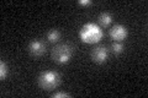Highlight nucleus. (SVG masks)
Here are the masks:
<instances>
[{
    "mask_svg": "<svg viewBox=\"0 0 148 98\" xmlns=\"http://www.w3.org/2000/svg\"><path fill=\"white\" fill-rule=\"evenodd\" d=\"M103 34L104 33H103L101 27L98 26L96 23H92V22L85 23V25L80 28V32H79L80 39L84 42V43H88V44H94V43L100 42L101 38H103Z\"/></svg>",
    "mask_w": 148,
    "mask_h": 98,
    "instance_id": "1",
    "label": "nucleus"
},
{
    "mask_svg": "<svg viewBox=\"0 0 148 98\" xmlns=\"http://www.w3.org/2000/svg\"><path fill=\"white\" fill-rule=\"evenodd\" d=\"M59 83H61V76L57 71H53V70H46L38 76V86L45 91L54 90Z\"/></svg>",
    "mask_w": 148,
    "mask_h": 98,
    "instance_id": "2",
    "label": "nucleus"
},
{
    "mask_svg": "<svg viewBox=\"0 0 148 98\" xmlns=\"http://www.w3.org/2000/svg\"><path fill=\"white\" fill-rule=\"evenodd\" d=\"M73 47L68 43H62L54 47L52 50V59L57 64H67L73 55Z\"/></svg>",
    "mask_w": 148,
    "mask_h": 98,
    "instance_id": "3",
    "label": "nucleus"
},
{
    "mask_svg": "<svg viewBox=\"0 0 148 98\" xmlns=\"http://www.w3.org/2000/svg\"><path fill=\"white\" fill-rule=\"evenodd\" d=\"M108 58H109V52L103 45H99L91 50V59L96 64H105L108 62Z\"/></svg>",
    "mask_w": 148,
    "mask_h": 98,
    "instance_id": "4",
    "label": "nucleus"
},
{
    "mask_svg": "<svg viewBox=\"0 0 148 98\" xmlns=\"http://www.w3.org/2000/svg\"><path fill=\"white\" fill-rule=\"evenodd\" d=\"M109 34L115 42H122L127 38L128 31L123 25H115L110 30Z\"/></svg>",
    "mask_w": 148,
    "mask_h": 98,
    "instance_id": "5",
    "label": "nucleus"
},
{
    "mask_svg": "<svg viewBox=\"0 0 148 98\" xmlns=\"http://www.w3.org/2000/svg\"><path fill=\"white\" fill-rule=\"evenodd\" d=\"M29 52L32 57H42L46 52V44L45 42L40 39H34L29 43Z\"/></svg>",
    "mask_w": 148,
    "mask_h": 98,
    "instance_id": "6",
    "label": "nucleus"
},
{
    "mask_svg": "<svg viewBox=\"0 0 148 98\" xmlns=\"http://www.w3.org/2000/svg\"><path fill=\"white\" fill-rule=\"evenodd\" d=\"M112 22V16L109 12H101L99 16V25L101 27H109Z\"/></svg>",
    "mask_w": 148,
    "mask_h": 98,
    "instance_id": "7",
    "label": "nucleus"
},
{
    "mask_svg": "<svg viewBox=\"0 0 148 98\" xmlns=\"http://www.w3.org/2000/svg\"><path fill=\"white\" fill-rule=\"evenodd\" d=\"M59 38H61V32H59L58 30L52 28V30H49L47 32V39H48V42H51V43L58 42Z\"/></svg>",
    "mask_w": 148,
    "mask_h": 98,
    "instance_id": "8",
    "label": "nucleus"
},
{
    "mask_svg": "<svg viewBox=\"0 0 148 98\" xmlns=\"http://www.w3.org/2000/svg\"><path fill=\"white\" fill-rule=\"evenodd\" d=\"M111 50H112L114 54L120 55L121 53H123V50H125V44L122 43V42H114V43L111 44Z\"/></svg>",
    "mask_w": 148,
    "mask_h": 98,
    "instance_id": "9",
    "label": "nucleus"
},
{
    "mask_svg": "<svg viewBox=\"0 0 148 98\" xmlns=\"http://www.w3.org/2000/svg\"><path fill=\"white\" fill-rule=\"evenodd\" d=\"M9 75V68H8V64L1 60L0 62V80H5Z\"/></svg>",
    "mask_w": 148,
    "mask_h": 98,
    "instance_id": "10",
    "label": "nucleus"
},
{
    "mask_svg": "<svg viewBox=\"0 0 148 98\" xmlns=\"http://www.w3.org/2000/svg\"><path fill=\"white\" fill-rule=\"evenodd\" d=\"M52 97L53 98H59V97H67V98H69V97H71V95L67 93V92H57V93H53Z\"/></svg>",
    "mask_w": 148,
    "mask_h": 98,
    "instance_id": "11",
    "label": "nucleus"
},
{
    "mask_svg": "<svg viewBox=\"0 0 148 98\" xmlns=\"http://www.w3.org/2000/svg\"><path fill=\"white\" fill-rule=\"evenodd\" d=\"M78 4H79L80 6H90V5H92V1H90V0H79Z\"/></svg>",
    "mask_w": 148,
    "mask_h": 98,
    "instance_id": "12",
    "label": "nucleus"
}]
</instances>
